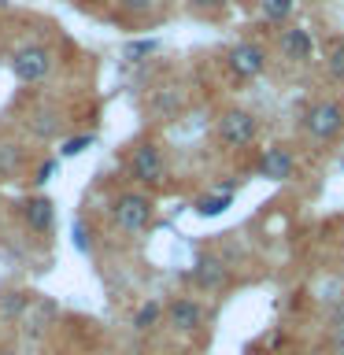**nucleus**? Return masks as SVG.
<instances>
[{"instance_id":"f257e3e1","label":"nucleus","mask_w":344,"mask_h":355,"mask_svg":"<svg viewBox=\"0 0 344 355\" xmlns=\"http://www.w3.org/2000/svg\"><path fill=\"white\" fill-rule=\"evenodd\" d=\"M155 218V204L148 193H119L115 200H111V222L122 230V233H144L152 226Z\"/></svg>"},{"instance_id":"f03ea898","label":"nucleus","mask_w":344,"mask_h":355,"mask_svg":"<svg viewBox=\"0 0 344 355\" xmlns=\"http://www.w3.org/2000/svg\"><path fill=\"white\" fill-rule=\"evenodd\" d=\"M130 178L137 185H163L171 178V166H166V155L155 141H144L130 152Z\"/></svg>"},{"instance_id":"7ed1b4c3","label":"nucleus","mask_w":344,"mask_h":355,"mask_svg":"<svg viewBox=\"0 0 344 355\" xmlns=\"http://www.w3.org/2000/svg\"><path fill=\"white\" fill-rule=\"evenodd\" d=\"M49 71H52V52L37 41L22 44V49H15V55H11V74H15V82H22V85L44 82Z\"/></svg>"},{"instance_id":"20e7f679","label":"nucleus","mask_w":344,"mask_h":355,"mask_svg":"<svg viewBox=\"0 0 344 355\" xmlns=\"http://www.w3.org/2000/svg\"><path fill=\"white\" fill-rule=\"evenodd\" d=\"M304 130L315 141H337L344 133V107L337 100H315L304 115Z\"/></svg>"},{"instance_id":"39448f33","label":"nucleus","mask_w":344,"mask_h":355,"mask_svg":"<svg viewBox=\"0 0 344 355\" xmlns=\"http://www.w3.org/2000/svg\"><path fill=\"white\" fill-rule=\"evenodd\" d=\"M255 133H259V122H255L252 111H244V107L222 111V119H218V141L226 144V148H248V144L255 141Z\"/></svg>"},{"instance_id":"423d86ee","label":"nucleus","mask_w":344,"mask_h":355,"mask_svg":"<svg viewBox=\"0 0 344 355\" xmlns=\"http://www.w3.org/2000/svg\"><path fill=\"white\" fill-rule=\"evenodd\" d=\"M226 67L237 82H252V78H259L266 71V49L255 41H237L226 52Z\"/></svg>"},{"instance_id":"0eeeda50","label":"nucleus","mask_w":344,"mask_h":355,"mask_svg":"<svg viewBox=\"0 0 344 355\" xmlns=\"http://www.w3.org/2000/svg\"><path fill=\"white\" fill-rule=\"evenodd\" d=\"M296 174V155L285 148V144H270L263 155H259V178H266V182H289V178Z\"/></svg>"},{"instance_id":"6e6552de","label":"nucleus","mask_w":344,"mask_h":355,"mask_svg":"<svg viewBox=\"0 0 344 355\" xmlns=\"http://www.w3.org/2000/svg\"><path fill=\"white\" fill-rule=\"evenodd\" d=\"M277 49H282V55L293 63L315 60V37H311V30H304V26H285L277 33Z\"/></svg>"},{"instance_id":"1a4fd4ad","label":"nucleus","mask_w":344,"mask_h":355,"mask_svg":"<svg viewBox=\"0 0 344 355\" xmlns=\"http://www.w3.org/2000/svg\"><path fill=\"white\" fill-rule=\"evenodd\" d=\"M166 322H171L178 333H196L200 326H204V307H200L196 300L178 296V300L166 304Z\"/></svg>"},{"instance_id":"9d476101","label":"nucleus","mask_w":344,"mask_h":355,"mask_svg":"<svg viewBox=\"0 0 344 355\" xmlns=\"http://www.w3.org/2000/svg\"><path fill=\"white\" fill-rule=\"evenodd\" d=\"M189 277H193L196 288H207V293H215V288H222V285L230 282V270L215 259V255H200V259L193 263V270H189Z\"/></svg>"},{"instance_id":"9b49d317","label":"nucleus","mask_w":344,"mask_h":355,"mask_svg":"<svg viewBox=\"0 0 344 355\" xmlns=\"http://www.w3.org/2000/svg\"><path fill=\"white\" fill-rule=\"evenodd\" d=\"M22 222H26L30 233H49L55 222V207L49 196H30L22 200Z\"/></svg>"},{"instance_id":"f8f14e48","label":"nucleus","mask_w":344,"mask_h":355,"mask_svg":"<svg viewBox=\"0 0 344 355\" xmlns=\"http://www.w3.org/2000/svg\"><path fill=\"white\" fill-rule=\"evenodd\" d=\"M30 304H33L30 293H22V288H8V293H0V318H4V322L19 318L22 311H30Z\"/></svg>"},{"instance_id":"ddd939ff","label":"nucleus","mask_w":344,"mask_h":355,"mask_svg":"<svg viewBox=\"0 0 344 355\" xmlns=\"http://www.w3.org/2000/svg\"><path fill=\"white\" fill-rule=\"evenodd\" d=\"M178 111H182V93H178V89H163V93L152 100V115L160 122L178 119Z\"/></svg>"},{"instance_id":"4468645a","label":"nucleus","mask_w":344,"mask_h":355,"mask_svg":"<svg viewBox=\"0 0 344 355\" xmlns=\"http://www.w3.org/2000/svg\"><path fill=\"white\" fill-rule=\"evenodd\" d=\"M296 0H259V15L263 22H270V26H282V22L293 15Z\"/></svg>"},{"instance_id":"2eb2a0df","label":"nucleus","mask_w":344,"mask_h":355,"mask_svg":"<svg viewBox=\"0 0 344 355\" xmlns=\"http://www.w3.org/2000/svg\"><path fill=\"white\" fill-rule=\"evenodd\" d=\"M233 204V196L226 193H207V196H200L196 200V215H204V218H218V215H226Z\"/></svg>"},{"instance_id":"dca6fc26","label":"nucleus","mask_w":344,"mask_h":355,"mask_svg":"<svg viewBox=\"0 0 344 355\" xmlns=\"http://www.w3.org/2000/svg\"><path fill=\"white\" fill-rule=\"evenodd\" d=\"M19 166H22V148L15 141H0V182L19 174Z\"/></svg>"},{"instance_id":"f3484780","label":"nucleus","mask_w":344,"mask_h":355,"mask_svg":"<svg viewBox=\"0 0 344 355\" xmlns=\"http://www.w3.org/2000/svg\"><path fill=\"white\" fill-rule=\"evenodd\" d=\"M160 318H163V304H160V300H148V304H141V311L133 315V329L148 333V329L160 326Z\"/></svg>"},{"instance_id":"a211bd4d","label":"nucleus","mask_w":344,"mask_h":355,"mask_svg":"<svg viewBox=\"0 0 344 355\" xmlns=\"http://www.w3.org/2000/svg\"><path fill=\"white\" fill-rule=\"evenodd\" d=\"M155 49H160V41H155V37H137V41H126V44H122V60H126V63H144V60H148V55H152Z\"/></svg>"},{"instance_id":"6ab92c4d","label":"nucleus","mask_w":344,"mask_h":355,"mask_svg":"<svg viewBox=\"0 0 344 355\" xmlns=\"http://www.w3.org/2000/svg\"><path fill=\"white\" fill-rule=\"evenodd\" d=\"M326 71L344 85V37H329L326 41Z\"/></svg>"},{"instance_id":"aec40b11","label":"nucleus","mask_w":344,"mask_h":355,"mask_svg":"<svg viewBox=\"0 0 344 355\" xmlns=\"http://www.w3.org/2000/svg\"><path fill=\"white\" fill-rule=\"evenodd\" d=\"M93 144H96L93 133H78V137H67L60 144V155H63V159H74V155H82L85 148H93Z\"/></svg>"},{"instance_id":"412c9836","label":"nucleus","mask_w":344,"mask_h":355,"mask_svg":"<svg viewBox=\"0 0 344 355\" xmlns=\"http://www.w3.org/2000/svg\"><path fill=\"white\" fill-rule=\"evenodd\" d=\"M30 126H33V133H37V137H52V133L60 130V119H55L52 111H41V115L30 119Z\"/></svg>"},{"instance_id":"4be33fe9","label":"nucleus","mask_w":344,"mask_h":355,"mask_svg":"<svg viewBox=\"0 0 344 355\" xmlns=\"http://www.w3.org/2000/svg\"><path fill=\"white\" fill-rule=\"evenodd\" d=\"M155 4H160V0H119V8L126 11V15H148Z\"/></svg>"},{"instance_id":"5701e85b","label":"nucleus","mask_w":344,"mask_h":355,"mask_svg":"<svg viewBox=\"0 0 344 355\" xmlns=\"http://www.w3.org/2000/svg\"><path fill=\"white\" fill-rule=\"evenodd\" d=\"M55 171H60V159H44V163L37 166V174H33V182H37V185H49Z\"/></svg>"},{"instance_id":"b1692460","label":"nucleus","mask_w":344,"mask_h":355,"mask_svg":"<svg viewBox=\"0 0 344 355\" xmlns=\"http://www.w3.org/2000/svg\"><path fill=\"white\" fill-rule=\"evenodd\" d=\"M71 233H74V248H78V252H89V237H85V226H82V218H78L74 226H71Z\"/></svg>"},{"instance_id":"393cba45","label":"nucleus","mask_w":344,"mask_h":355,"mask_svg":"<svg viewBox=\"0 0 344 355\" xmlns=\"http://www.w3.org/2000/svg\"><path fill=\"white\" fill-rule=\"evenodd\" d=\"M185 4L196 11H218V8H226V0H185Z\"/></svg>"},{"instance_id":"a878e982","label":"nucleus","mask_w":344,"mask_h":355,"mask_svg":"<svg viewBox=\"0 0 344 355\" xmlns=\"http://www.w3.org/2000/svg\"><path fill=\"white\" fill-rule=\"evenodd\" d=\"M333 344L344 352V318H337V326H333Z\"/></svg>"}]
</instances>
